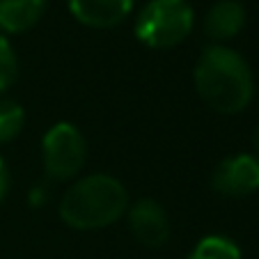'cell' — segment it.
I'll return each mask as SVG.
<instances>
[{
	"instance_id": "2",
	"label": "cell",
	"mask_w": 259,
	"mask_h": 259,
	"mask_svg": "<svg viewBox=\"0 0 259 259\" xmlns=\"http://www.w3.org/2000/svg\"><path fill=\"white\" fill-rule=\"evenodd\" d=\"M128 211V193L110 175H90L67 188L60 200V218L73 230H101Z\"/></svg>"
},
{
	"instance_id": "1",
	"label": "cell",
	"mask_w": 259,
	"mask_h": 259,
	"mask_svg": "<svg viewBox=\"0 0 259 259\" xmlns=\"http://www.w3.org/2000/svg\"><path fill=\"white\" fill-rule=\"evenodd\" d=\"M195 90L215 113H243L254 97L250 64L230 46L211 44L195 64Z\"/></svg>"
},
{
	"instance_id": "8",
	"label": "cell",
	"mask_w": 259,
	"mask_h": 259,
	"mask_svg": "<svg viewBox=\"0 0 259 259\" xmlns=\"http://www.w3.org/2000/svg\"><path fill=\"white\" fill-rule=\"evenodd\" d=\"M245 25V10L239 0H218L204 16V34L213 44L225 46Z\"/></svg>"
},
{
	"instance_id": "12",
	"label": "cell",
	"mask_w": 259,
	"mask_h": 259,
	"mask_svg": "<svg viewBox=\"0 0 259 259\" xmlns=\"http://www.w3.org/2000/svg\"><path fill=\"white\" fill-rule=\"evenodd\" d=\"M16 76H19V60H16L14 46L0 32V97L14 85Z\"/></svg>"
},
{
	"instance_id": "3",
	"label": "cell",
	"mask_w": 259,
	"mask_h": 259,
	"mask_svg": "<svg viewBox=\"0 0 259 259\" xmlns=\"http://www.w3.org/2000/svg\"><path fill=\"white\" fill-rule=\"evenodd\" d=\"M195 14L188 0H149L136 19V37L149 49H172L193 30Z\"/></svg>"
},
{
	"instance_id": "5",
	"label": "cell",
	"mask_w": 259,
	"mask_h": 259,
	"mask_svg": "<svg viewBox=\"0 0 259 259\" xmlns=\"http://www.w3.org/2000/svg\"><path fill=\"white\" fill-rule=\"evenodd\" d=\"M211 186L225 197H245L259 191V158L254 154H236L220 161L211 177Z\"/></svg>"
},
{
	"instance_id": "14",
	"label": "cell",
	"mask_w": 259,
	"mask_h": 259,
	"mask_svg": "<svg viewBox=\"0 0 259 259\" xmlns=\"http://www.w3.org/2000/svg\"><path fill=\"white\" fill-rule=\"evenodd\" d=\"M252 142H254V149H257V158H259V128H257V131H254Z\"/></svg>"
},
{
	"instance_id": "10",
	"label": "cell",
	"mask_w": 259,
	"mask_h": 259,
	"mask_svg": "<svg viewBox=\"0 0 259 259\" xmlns=\"http://www.w3.org/2000/svg\"><path fill=\"white\" fill-rule=\"evenodd\" d=\"M188 259H241V248L227 236L209 234L197 241Z\"/></svg>"
},
{
	"instance_id": "7",
	"label": "cell",
	"mask_w": 259,
	"mask_h": 259,
	"mask_svg": "<svg viewBox=\"0 0 259 259\" xmlns=\"http://www.w3.org/2000/svg\"><path fill=\"white\" fill-rule=\"evenodd\" d=\"M73 19L90 28L119 25L133 10V0H67Z\"/></svg>"
},
{
	"instance_id": "13",
	"label": "cell",
	"mask_w": 259,
	"mask_h": 259,
	"mask_svg": "<svg viewBox=\"0 0 259 259\" xmlns=\"http://www.w3.org/2000/svg\"><path fill=\"white\" fill-rule=\"evenodd\" d=\"M7 191H10V172H7L5 161L0 158V204H3V200H5Z\"/></svg>"
},
{
	"instance_id": "9",
	"label": "cell",
	"mask_w": 259,
	"mask_h": 259,
	"mask_svg": "<svg viewBox=\"0 0 259 259\" xmlns=\"http://www.w3.org/2000/svg\"><path fill=\"white\" fill-rule=\"evenodd\" d=\"M46 12V0H0V30L25 32L39 23Z\"/></svg>"
},
{
	"instance_id": "6",
	"label": "cell",
	"mask_w": 259,
	"mask_h": 259,
	"mask_svg": "<svg viewBox=\"0 0 259 259\" xmlns=\"http://www.w3.org/2000/svg\"><path fill=\"white\" fill-rule=\"evenodd\" d=\"M133 236L147 248H158L170 239V218L156 200H138L126 211Z\"/></svg>"
},
{
	"instance_id": "11",
	"label": "cell",
	"mask_w": 259,
	"mask_h": 259,
	"mask_svg": "<svg viewBox=\"0 0 259 259\" xmlns=\"http://www.w3.org/2000/svg\"><path fill=\"white\" fill-rule=\"evenodd\" d=\"M23 124H25L23 108L16 101H12V99L0 97V145L14 140L23 131Z\"/></svg>"
},
{
	"instance_id": "4",
	"label": "cell",
	"mask_w": 259,
	"mask_h": 259,
	"mask_svg": "<svg viewBox=\"0 0 259 259\" xmlns=\"http://www.w3.org/2000/svg\"><path fill=\"white\" fill-rule=\"evenodd\" d=\"M88 142L83 133L69 122H58L46 131L41 142L44 172L53 181H71L85 165Z\"/></svg>"
}]
</instances>
